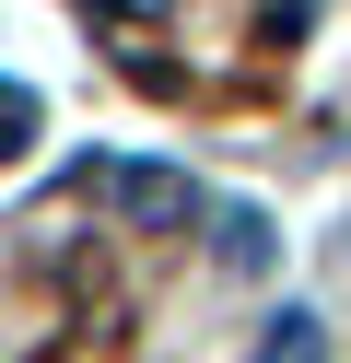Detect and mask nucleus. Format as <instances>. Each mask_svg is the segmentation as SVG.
Masks as SVG:
<instances>
[{
  "label": "nucleus",
  "mask_w": 351,
  "mask_h": 363,
  "mask_svg": "<svg viewBox=\"0 0 351 363\" xmlns=\"http://www.w3.org/2000/svg\"><path fill=\"white\" fill-rule=\"evenodd\" d=\"M47 363H59V352H47Z\"/></svg>",
  "instance_id": "5"
},
{
  "label": "nucleus",
  "mask_w": 351,
  "mask_h": 363,
  "mask_svg": "<svg viewBox=\"0 0 351 363\" xmlns=\"http://www.w3.org/2000/svg\"><path fill=\"white\" fill-rule=\"evenodd\" d=\"M35 129H47V106L23 94V82H0V164H12V152H35Z\"/></svg>",
  "instance_id": "4"
},
{
  "label": "nucleus",
  "mask_w": 351,
  "mask_h": 363,
  "mask_svg": "<svg viewBox=\"0 0 351 363\" xmlns=\"http://www.w3.org/2000/svg\"><path fill=\"white\" fill-rule=\"evenodd\" d=\"M211 258H223L234 281H257V269H269V211H246V199L211 211Z\"/></svg>",
  "instance_id": "2"
},
{
  "label": "nucleus",
  "mask_w": 351,
  "mask_h": 363,
  "mask_svg": "<svg viewBox=\"0 0 351 363\" xmlns=\"http://www.w3.org/2000/svg\"><path fill=\"white\" fill-rule=\"evenodd\" d=\"M82 188H106L129 235H187V223H199V188H187L176 164H82Z\"/></svg>",
  "instance_id": "1"
},
{
  "label": "nucleus",
  "mask_w": 351,
  "mask_h": 363,
  "mask_svg": "<svg viewBox=\"0 0 351 363\" xmlns=\"http://www.w3.org/2000/svg\"><path fill=\"white\" fill-rule=\"evenodd\" d=\"M257 363H328V328H316L304 305H281L269 328H257Z\"/></svg>",
  "instance_id": "3"
}]
</instances>
